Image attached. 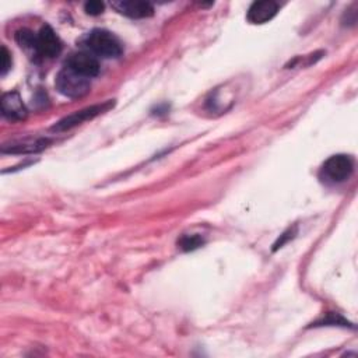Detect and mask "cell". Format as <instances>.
<instances>
[{
	"label": "cell",
	"instance_id": "obj_14",
	"mask_svg": "<svg viewBox=\"0 0 358 358\" xmlns=\"http://www.w3.org/2000/svg\"><path fill=\"white\" fill-rule=\"evenodd\" d=\"M1 66H0V74L6 76L7 71L11 69V53L8 52V49L3 45L1 46Z\"/></svg>",
	"mask_w": 358,
	"mask_h": 358
},
{
	"label": "cell",
	"instance_id": "obj_1",
	"mask_svg": "<svg viewBox=\"0 0 358 358\" xmlns=\"http://www.w3.org/2000/svg\"><path fill=\"white\" fill-rule=\"evenodd\" d=\"M85 46L95 56H101L103 59L119 57L123 53L122 42L112 32L106 29H92L85 36Z\"/></svg>",
	"mask_w": 358,
	"mask_h": 358
},
{
	"label": "cell",
	"instance_id": "obj_8",
	"mask_svg": "<svg viewBox=\"0 0 358 358\" xmlns=\"http://www.w3.org/2000/svg\"><path fill=\"white\" fill-rule=\"evenodd\" d=\"M52 143L50 138L48 137H27L22 140H15L8 144H4L1 147L3 154H32V152H39L45 150L49 144Z\"/></svg>",
	"mask_w": 358,
	"mask_h": 358
},
{
	"label": "cell",
	"instance_id": "obj_2",
	"mask_svg": "<svg viewBox=\"0 0 358 358\" xmlns=\"http://www.w3.org/2000/svg\"><path fill=\"white\" fill-rule=\"evenodd\" d=\"M55 85L56 90L67 98H81L85 94H88L91 87L88 78L71 71L67 67L57 73Z\"/></svg>",
	"mask_w": 358,
	"mask_h": 358
},
{
	"label": "cell",
	"instance_id": "obj_9",
	"mask_svg": "<svg viewBox=\"0 0 358 358\" xmlns=\"http://www.w3.org/2000/svg\"><path fill=\"white\" fill-rule=\"evenodd\" d=\"M278 3L273 0H262L253 1L246 13V20L250 24H264L275 17L278 13Z\"/></svg>",
	"mask_w": 358,
	"mask_h": 358
},
{
	"label": "cell",
	"instance_id": "obj_15",
	"mask_svg": "<svg viewBox=\"0 0 358 358\" xmlns=\"http://www.w3.org/2000/svg\"><path fill=\"white\" fill-rule=\"evenodd\" d=\"M295 234H296L295 227H294V228H288L282 235H280V238L277 239V242L273 245V246H274V248H273V250L275 252L277 249L282 248V246H284V243H287L289 239H292V238L295 236Z\"/></svg>",
	"mask_w": 358,
	"mask_h": 358
},
{
	"label": "cell",
	"instance_id": "obj_3",
	"mask_svg": "<svg viewBox=\"0 0 358 358\" xmlns=\"http://www.w3.org/2000/svg\"><path fill=\"white\" fill-rule=\"evenodd\" d=\"M113 106V102L112 101H106L103 103H96V105H91V106H87L84 109H80V110H76L73 112L71 115H67L64 116L63 119H60L57 123H55L52 126V130L53 131H66V130H70L78 124H81L85 120H91L94 119L95 116L109 110L110 108Z\"/></svg>",
	"mask_w": 358,
	"mask_h": 358
},
{
	"label": "cell",
	"instance_id": "obj_13",
	"mask_svg": "<svg viewBox=\"0 0 358 358\" xmlns=\"http://www.w3.org/2000/svg\"><path fill=\"white\" fill-rule=\"evenodd\" d=\"M105 8V4L99 0H91L84 4V10L90 15H99Z\"/></svg>",
	"mask_w": 358,
	"mask_h": 358
},
{
	"label": "cell",
	"instance_id": "obj_6",
	"mask_svg": "<svg viewBox=\"0 0 358 358\" xmlns=\"http://www.w3.org/2000/svg\"><path fill=\"white\" fill-rule=\"evenodd\" d=\"M62 52V42L56 32L49 27L43 25L36 34V55L43 57H56Z\"/></svg>",
	"mask_w": 358,
	"mask_h": 358
},
{
	"label": "cell",
	"instance_id": "obj_12",
	"mask_svg": "<svg viewBox=\"0 0 358 358\" xmlns=\"http://www.w3.org/2000/svg\"><path fill=\"white\" fill-rule=\"evenodd\" d=\"M204 243V239L199 235V234H192V235H183L179 241H178V246L185 250H194L197 248H200Z\"/></svg>",
	"mask_w": 358,
	"mask_h": 358
},
{
	"label": "cell",
	"instance_id": "obj_4",
	"mask_svg": "<svg viewBox=\"0 0 358 358\" xmlns=\"http://www.w3.org/2000/svg\"><path fill=\"white\" fill-rule=\"evenodd\" d=\"M354 171V161L350 155L336 154L331 155L322 166L324 178L333 183H341L347 180Z\"/></svg>",
	"mask_w": 358,
	"mask_h": 358
},
{
	"label": "cell",
	"instance_id": "obj_5",
	"mask_svg": "<svg viewBox=\"0 0 358 358\" xmlns=\"http://www.w3.org/2000/svg\"><path fill=\"white\" fill-rule=\"evenodd\" d=\"M66 67L85 78L95 77L99 73V62L91 52L71 53L66 60Z\"/></svg>",
	"mask_w": 358,
	"mask_h": 358
},
{
	"label": "cell",
	"instance_id": "obj_11",
	"mask_svg": "<svg viewBox=\"0 0 358 358\" xmlns=\"http://www.w3.org/2000/svg\"><path fill=\"white\" fill-rule=\"evenodd\" d=\"M15 41L17 43L24 49H32L36 53V35H34L32 31L22 28L15 32Z\"/></svg>",
	"mask_w": 358,
	"mask_h": 358
},
{
	"label": "cell",
	"instance_id": "obj_7",
	"mask_svg": "<svg viewBox=\"0 0 358 358\" xmlns=\"http://www.w3.org/2000/svg\"><path fill=\"white\" fill-rule=\"evenodd\" d=\"M0 105H1V115L8 120H13V122L24 120L28 115L27 106L24 105L17 91H10L3 94Z\"/></svg>",
	"mask_w": 358,
	"mask_h": 358
},
{
	"label": "cell",
	"instance_id": "obj_10",
	"mask_svg": "<svg viewBox=\"0 0 358 358\" xmlns=\"http://www.w3.org/2000/svg\"><path fill=\"white\" fill-rule=\"evenodd\" d=\"M112 7L130 18H147L154 14V7L148 1H138V0H119L113 1Z\"/></svg>",
	"mask_w": 358,
	"mask_h": 358
}]
</instances>
